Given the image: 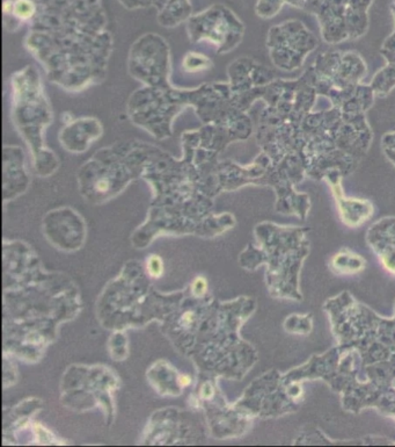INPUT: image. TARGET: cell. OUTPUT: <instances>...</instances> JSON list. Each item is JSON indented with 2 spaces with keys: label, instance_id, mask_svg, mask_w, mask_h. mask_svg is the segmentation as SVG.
Returning a JSON list of instances; mask_svg holds the SVG:
<instances>
[{
  "label": "cell",
  "instance_id": "obj_1",
  "mask_svg": "<svg viewBox=\"0 0 395 447\" xmlns=\"http://www.w3.org/2000/svg\"><path fill=\"white\" fill-rule=\"evenodd\" d=\"M362 359L356 349L334 346L321 355H314L303 365L283 374L285 381L322 380L341 396L344 410L358 415L364 409H376L395 421V387L373 379H363Z\"/></svg>",
  "mask_w": 395,
  "mask_h": 447
},
{
  "label": "cell",
  "instance_id": "obj_2",
  "mask_svg": "<svg viewBox=\"0 0 395 447\" xmlns=\"http://www.w3.org/2000/svg\"><path fill=\"white\" fill-rule=\"evenodd\" d=\"M337 345L358 351L362 366L386 362L395 355V302L393 317H382L348 290L323 305Z\"/></svg>",
  "mask_w": 395,
  "mask_h": 447
},
{
  "label": "cell",
  "instance_id": "obj_3",
  "mask_svg": "<svg viewBox=\"0 0 395 447\" xmlns=\"http://www.w3.org/2000/svg\"><path fill=\"white\" fill-rule=\"evenodd\" d=\"M308 231L310 228L275 223L261 224L260 227L263 251L260 263L268 264L269 290L277 299L303 301L301 273L310 255Z\"/></svg>",
  "mask_w": 395,
  "mask_h": 447
},
{
  "label": "cell",
  "instance_id": "obj_4",
  "mask_svg": "<svg viewBox=\"0 0 395 447\" xmlns=\"http://www.w3.org/2000/svg\"><path fill=\"white\" fill-rule=\"evenodd\" d=\"M312 84L318 94L327 97L332 106L349 116L363 114L372 107L375 93L370 85H362L366 64L353 51H328L310 66Z\"/></svg>",
  "mask_w": 395,
  "mask_h": 447
},
{
  "label": "cell",
  "instance_id": "obj_5",
  "mask_svg": "<svg viewBox=\"0 0 395 447\" xmlns=\"http://www.w3.org/2000/svg\"><path fill=\"white\" fill-rule=\"evenodd\" d=\"M285 3L314 14L320 23L322 39L335 44L358 39L368 32L373 0H285Z\"/></svg>",
  "mask_w": 395,
  "mask_h": 447
},
{
  "label": "cell",
  "instance_id": "obj_6",
  "mask_svg": "<svg viewBox=\"0 0 395 447\" xmlns=\"http://www.w3.org/2000/svg\"><path fill=\"white\" fill-rule=\"evenodd\" d=\"M318 44L317 37L299 20H287L272 27L267 41L275 66L285 71H294L303 66L307 55Z\"/></svg>",
  "mask_w": 395,
  "mask_h": 447
},
{
  "label": "cell",
  "instance_id": "obj_7",
  "mask_svg": "<svg viewBox=\"0 0 395 447\" xmlns=\"http://www.w3.org/2000/svg\"><path fill=\"white\" fill-rule=\"evenodd\" d=\"M343 175L340 172H330L323 180L330 185L341 221L346 227L358 228L373 216L375 207L369 200L346 197L342 188Z\"/></svg>",
  "mask_w": 395,
  "mask_h": 447
},
{
  "label": "cell",
  "instance_id": "obj_8",
  "mask_svg": "<svg viewBox=\"0 0 395 447\" xmlns=\"http://www.w3.org/2000/svg\"><path fill=\"white\" fill-rule=\"evenodd\" d=\"M366 243L386 272L395 276V217H382L375 222L368 229Z\"/></svg>",
  "mask_w": 395,
  "mask_h": 447
},
{
  "label": "cell",
  "instance_id": "obj_9",
  "mask_svg": "<svg viewBox=\"0 0 395 447\" xmlns=\"http://www.w3.org/2000/svg\"><path fill=\"white\" fill-rule=\"evenodd\" d=\"M294 445H325V446H391L395 445V441L382 436H365L358 439H346V441H335L327 437L322 431L314 428L311 430L303 431L294 441Z\"/></svg>",
  "mask_w": 395,
  "mask_h": 447
},
{
  "label": "cell",
  "instance_id": "obj_10",
  "mask_svg": "<svg viewBox=\"0 0 395 447\" xmlns=\"http://www.w3.org/2000/svg\"><path fill=\"white\" fill-rule=\"evenodd\" d=\"M330 267L335 274L351 276V274L362 272L366 267V262L357 253L343 249L332 257Z\"/></svg>",
  "mask_w": 395,
  "mask_h": 447
},
{
  "label": "cell",
  "instance_id": "obj_11",
  "mask_svg": "<svg viewBox=\"0 0 395 447\" xmlns=\"http://www.w3.org/2000/svg\"><path fill=\"white\" fill-rule=\"evenodd\" d=\"M362 371L368 378L373 379L384 385H392L395 387V355L386 362L365 366Z\"/></svg>",
  "mask_w": 395,
  "mask_h": 447
},
{
  "label": "cell",
  "instance_id": "obj_12",
  "mask_svg": "<svg viewBox=\"0 0 395 447\" xmlns=\"http://www.w3.org/2000/svg\"><path fill=\"white\" fill-rule=\"evenodd\" d=\"M376 96L385 97L395 87V69L386 66L373 77L370 84Z\"/></svg>",
  "mask_w": 395,
  "mask_h": 447
},
{
  "label": "cell",
  "instance_id": "obj_13",
  "mask_svg": "<svg viewBox=\"0 0 395 447\" xmlns=\"http://www.w3.org/2000/svg\"><path fill=\"white\" fill-rule=\"evenodd\" d=\"M285 331L292 335L308 336L313 330V319L312 314L301 315V314H294L287 316L284 322Z\"/></svg>",
  "mask_w": 395,
  "mask_h": 447
},
{
  "label": "cell",
  "instance_id": "obj_14",
  "mask_svg": "<svg viewBox=\"0 0 395 447\" xmlns=\"http://www.w3.org/2000/svg\"><path fill=\"white\" fill-rule=\"evenodd\" d=\"M284 4L285 0H258L255 11L262 19H271L281 12Z\"/></svg>",
  "mask_w": 395,
  "mask_h": 447
},
{
  "label": "cell",
  "instance_id": "obj_15",
  "mask_svg": "<svg viewBox=\"0 0 395 447\" xmlns=\"http://www.w3.org/2000/svg\"><path fill=\"white\" fill-rule=\"evenodd\" d=\"M392 10L393 18H394V30L393 33L385 39V42L382 43V56L385 57L387 61V66H392L395 69V3L391 6Z\"/></svg>",
  "mask_w": 395,
  "mask_h": 447
},
{
  "label": "cell",
  "instance_id": "obj_16",
  "mask_svg": "<svg viewBox=\"0 0 395 447\" xmlns=\"http://www.w3.org/2000/svg\"><path fill=\"white\" fill-rule=\"evenodd\" d=\"M12 12L18 19H32L36 13L35 4L32 0H15L12 5Z\"/></svg>",
  "mask_w": 395,
  "mask_h": 447
},
{
  "label": "cell",
  "instance_id": "obj_17",
  "mask_svg": "<svg viewBox=\"0 0 395 447\" xmlns=\"http://www.w3.org/2000/svg\"><path fill=\"white\" fill-rule=\"evenodd\" d=\"M382 150L386 157L395 166V132L389 133L382 138Z\"/></svg>",
  "mask_w": 395,
  "mask_h": 447
},
{
  "label": "cell",
  "instance_id": "obj_18",
  "mask_svg": "<svg viewBox=\"0 0 395 447\" xmlns=\"http://www.w3.org/2000/svg\"><path fill=\"white\" fill-rule=\"evenodd\" d=\"M147 272L150 274L151 276H153V278H159L161 276L163 272V260H161V257L159 256H151L149 259H147Z\"/></svg>",
  "mask_w": 395,
  "mask_h": 447
},
{
  "label": "cell",
  "instance_id": "obj_19",
  "mask_svg": "<svg viewBox=\"0 0 395 447\" xmlns=\"http://www.w3.org/2000/svg\"><path fill=\"white\" fill-rule=\"evenodd\" d=\"M206 290H208V283H206V279H203V278H197V279L193 283L194 295H204Z\"/></svg>",
  "mask_w": 395,
  "mask_h": 447
},
{
  "label": "cell",
  "instance_id": "obj_20",
  "mask_svg": "<svg viewBox=\"0 0 395 447\" xmlns=\"http://www.w3.org/2000/svg\"><path fill=\"white\" fill-rule=\"evenodd\" d=\"M181 384H182V385H186V386L189 385L190 379L188 378V376H184V375H183V376H181Z\"/></svg>",
  "mask_w": 395,
  "mask_h": 447
}]
</instances>
